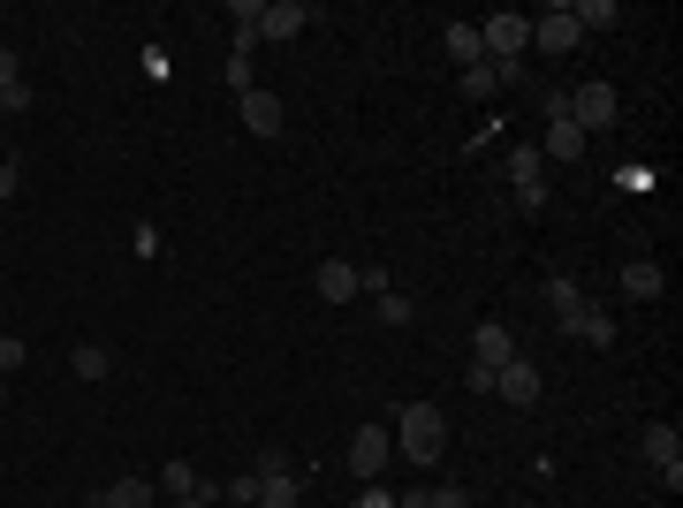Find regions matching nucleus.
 I'll use <instances>...</instances> for the list:
<instances>
[{
  "mask_svg": "<svg viewBox=\"0 0 683 508\" xmlns=\"http://www.w3.org/2000/svg\"><path fill=\"white\" fill-rule=\"evenodd\" d=\"M387 440H395V456H410V464L426 470V464L448 456V418H441L433 402H403L395 425H387Z\"/></svg>",
  "mask_w": 683,
  "mask_h": 508,
  "instance_id": "f257e3e1",
  "label": "nucleus"
},
{
  "mask_svg": "<svg viewBox=\"0 0 683 508\" xmlns=\"http://www.w3.org/2000/svg\"><path fill=\"white\" fill-rule=\"evenodd\" d=\"M478 46H486V61H524V46H532V16H516V8L486 16V23H478Z\"/></svg>",
  "mask_w": 683,
  "mask_h": 508,
  "instance_id": "f03ea898",
  "label": "nucleus"
},
{
  "mask_svg": "<svg viewBox=\"0 0 683 508\" xmlns=\"http://www.w3.org/2000/svg\"><path fill=\"white\" fill-rule=\"evenodd\" d=\"M387 456H395V440H387V425H357V432H349V456H342V464L357 470V478H365V486H373V478H380L387 470Z\"/></svg>",
  "mask_w": 683,
  "mask_h": 508,
  "instance_id": "7ed1b4c3",
  "label": "nucleus"
},
{
  "mask_svg": "<svg viewBox=\"0 0 683 508\" xmlns=\"http://www.w3.org/2000/svg\"><path fill=\"white\" fill-rule=\"evenodd\" d=\"M236 114H244V129H251V137H266V145H274V137H281V122H289V114H281V99H274L266 84L236 91Z\"/></svg>",
  "mask_w": 683,
  "mask_h": 508,
  "instance_id": "20e7f679",
  "label": "nucleus"
},
{
  "mask_svg": "<svg viewBox=\"0 0 683 508\" xmlns=\"http://www.w3.org/2000/svg\"><path fill=\"white\" fill-rule=\"evenodd\" d=\"M645 464L669 478V494L683 486V432L676 425H645Z\"/></svg>",
  "mask_w": 683,
  "mask_h": 508,
  "instance_id": "39448f33",
  "label": "nucleus"
},
{
  "mask_svg": "<svg viewBox=\"0 0 683 508\" xmlns=\"http://www.w3.org/2000/svg\"><path fill=\"white\" fill-rule=\"evenodd\" d=\"M304 23H319V8H304V0H266L258 8V39H304Z\"/></svg>",
  "mask_w": 683,
  "mask_h": 508,
  "instance_id": "423d86ee",
  "label": "nucleus"
},
{
  "mask_svg": "<svg viewBox=\"0 0 683 508\" xmlns=\"http://www.w3.org/2000/svg\"><path fill=\"white\" fill-rule=\"evenodd\" d=\"M570 122L585 129V137H600V129L615 122V91H607V84H577V91H570Z\"/></svg>",
  "mask_w": 683,
  "mask_h": 508,
  "instance_id": "0eeeda50",
  "label": "nucleus"
},
{
  "mask_svg": "<svg viewBox=\"0 0 683 508\" xmlns=\"http://www.w3.org/2000/svg\"><path fill=\"white\" fill-rule=\"evenodd\" d=\"M577 39H585V31H577L570 0H562V8H547V16H532V46H540V53H570Z\"/></svg>",
  "mask_w": 683,
  "mask_h": 508,
  "instance_id": "6e6552de",
  "label": "nucleus"
},
{
  "mask_svg": "<svg viewBox=\"0 0 683 508\" xmlns=\"http://www.w3.org/2000/svg\"><path fill=\"white\" fill-rule=\"evenodd\" d=\"M509 357H516V335H509V327H494V319H486V327H471V365L502 372Z\"/></svg>",
  "mask_w": 683,
  "mask_h": 508,
  "instance_id": "1a4fd4ad",
  "label": "nucleus"
},
{
  "mask_svg": "<svg viewBox=\"0 0 683 508\" xmlns=\"http://www.w3.org/2000/svg\"><path fill=\"white\" fill-rule=\"evenodd\" d=\"M494 395H502V402H516V410H532V402H540V372H532L524 357H509V365L494 372Z\"/></svg>",
  "mask_w": 683,
  "mask_h": 508,
  "instance_id": "9d476101",
  "label": "nucleus"
},
{
  "mask_svg": "<svg viewBox=\"0 0 683 508\" xmlns=\"http://www.w3.org/2000/svg\"><path fill=\"white\" fill-rule=\"evenodd\" d=\"M311 289H319V303H349L357 297V266H349V258H319Z\"/></svg>",
  "mask_w": 683,
  "mask_h": 508,
  "instance_id": "9b49d317",
  "label": "nucleus"
},
{
  "mask_svg": "<svg viewBox=\"0 0 683 508\" xmlns=\"http://www.w3.org/2000/svg\"><path fill=\"white\" fill-rule=\"evenodd\" d=\"M547 311H555V319H562V335H570V327L585 319V289H577V281H562V273H555V281H547Z\"/></svg>",
  "mask_w": 683,
  "mask_h": 508,
  "instance_id": "f8f14e48",
  "label": "nucleus"
},
{
  "mask_svg": "<svg viewBox=\"0 0 683 508\" xmlns=\"http://www.w3.org/2000/svg\"><path fill=\"white\" fill-rule=\"evenodd\" d=\"M0 114H31V84L16 77V53L0 46Z\"/></svg>",
  "mask_w": 683,
  "mask_h": 508,
  "instance_id": "ddd939ff",
  "label": "nucleus"
},
{
  "mask_svg": "<svg viewBox=\"0 0 683 508\" xmlns=\"http://www.w3.org/2000/svg\"><path fill=\"white\" fill-rule=\"evenodd\" d=\"M585 145H593V137L577 122H547V152H540V160H585Z\"/></svg>",
  "mask_w": 683,
  "mask_h": 508,
  "instance_id": "4468645a",
  "label": "nucleus"
},
{
  "mask_svg": "<svg viewBox=\"0 0 683 508\" xmlns=\"http://www.w3.org/2000/svg\"><path fill=\"white\" fill-rule=\"evenodd\" d=\"M99 508H152V478H115L107 494H91Z\"/></svg>",
  "mask_w": 683,
  "mask_h": 508,
  "instance_id": "2eb2a0df",
  "label": "nucleus"
},
{
  "mask_svg": "<svg viewBox=\"0 0 683 508\" xmlns=\"http://www.w3.org/2000/svg\"><path fill=\"white\" fill-rule=\"evenodd\" d=\"M623 297H639V303L661 297V266H653V258H631V266H623Z\"/></svg>",
  "mask_w": 683,
  "mask_h": 508,
  "instance_id": "dca6fc26",
  "label": "nucleus"
},
{
  "mask_svg": "<svg viewBox=\"0 0 683 508\" xmlns=\"http://www.w3.org/2000/svg\"><path fill=\"white\" fill-rule=\"evenodd\" d=\"M570 16H577V31H615V23H623L615 0H570Z\"/></svg>",
  "mask_w": 683,
  "mask_h": 508,
  "instance_id": "f3484780",
  "label": "nucleus"
},
{
  "mask_svg": "<svg viewBox=\"0 0 683 508\" xmlns=\"http://www.w3.org/2000/svg\"><path fill=\"white\" fill-rule=\"evenodd\" d=\"M297 501H304L297 470H281V478H258V508H297Z\"/></svg>",
  "mask_w": 683,
  "mask_h": 508,
  "instance_id": "a211bd4d",
  "label": "nucleus"
},
{
  "mask_svg": "<svg viewBox=\"0 0 683 508\" xmlns=\"http://www.w3.org/2000/svg\"><path fill=\"white\" fill-rule=\"evenodd\" d=\"M448 53H456V69H478V61H486V46H478V23H448Z\"/></svg>",
  "mask_w": 683,
  "mask_h": 508,
  "instance_id": "6ab92c4d",
  "label": "nucleus"
},
{
  "mask_svg": "<svg viewBox=\"0 0 683 508\" xmlns=\"http://www.w3.org/2000/svg\"><path fill=\"white\" fill-rule=\"evenodd\" d=\"M456 91H464V99H494V91H502V69H494V61H478V69L456 77Z\"/></svg>",
  "mask_w": 683,
  "mask_h": 508,
  "instance_id": "aec40b11",
  "label": "nucleus"
},
{
  "mask_svg": "<svg viewBox=\"0 0 683 508\" xmlns=\"http://www.w3.org/2000/svg\"><path fill=\"white\" fill-rule=\"evenodd\" d=\"M547 175V160H540V145H516L509 152V190H524V182H540Z\"/></svg>",
  "mask_w": 683,
  "mask_h": 508,
  "instance_id": "412c9836",
  "label": "nucleus"
},
{
  "mask_svg": "<svg viewBox=\"0 0 683 508\" xmlns=\"http://www.w3.org/2000/svg\"><path fill=\"white\" fill-rule=\"evenodd\" d=\"M570 335H577V341H593V349H607V341H615V319H607L600 303H585V319H577Z\"/></svg>",
  "mask_w": 683,
  "mask_h": 508,
  "instance_id": "4be33fe9",
  "label": "nucleus"
},
{
  "mask_svg": "<svg viewBox=\"0 0 683 508\" xmlns=\"http://www.w3.org/2000/svg\"><path fill=\"white\" fill-rule=\"evenodd\" d=\"M69 372H77V380H107V372H115V357H107L99 341H85V349L69 357Z\"/></svg>",
  "mask_w": 683,
  "mask_h": 508,
  "instance_id": "5701e85b",
  "label": "nucleus"
},
{
  "mask_svg": "<svg viewBox=\"0 0 683 508\" xmlns=\"http://www.w3.org/2000/svg\"><path fill=\"white\" fill-rule=\"evenodd\" d=\"M160 486H168L175 501H190V494H198V486H206V478H198V470H190V464H182V456H175V464L160 470Z\"/></svg>",
  "mask_w": 683,
  "mask_h": 508,
  "instance_id": "b1692460",
  "label": "nucleus"
},
{
  "mask_svg": "<svg viewBox=\"0 0 683 508\" xmlns=\"http://www.w3.org/2000/svg\"><path fill=\"white\" fill-rule=\"evenodd\" d=\"M373 311H380V327H410V297H403V289H380Z\"/></svg>",
  "mask_w": 683,
  "mask_h": 508,
  "instance_id": "393cba45",
  "label": "nucleus"
},
{
  "mask_svg": "<svg viewBox=\"0 0 683 508\" xmlns=\"http://www.w3.org/2000/svg\"><path fill=\"white\" fill-rule=\"evenodd\" d=\"M220 501H236V508H258V470H236V478L220 486Z\"/></svg>",
  "mask_w": 683,
  "mask_h": 508,
  "instance_id": "a878e982",
  "label": "nucleus"
},
{
  "mask_svg": "<svg viewBox=\"0 0 683 508\" xmlns=\"http://www.w3.org/2000/svg\"><path fill=\"white\" fill-rule=\"evenodd\" d=\"M23 357H31L23 335H0V380H16V372H23Z\"/></svg>",
  "mask_w": 683,
  "mask_h": 508,
  "instance_id": "bb28decb",
  "label": "nucleus"
},
{
  "mask_svg": "<svg viewBox=\"0 0 683 508\" xmlns=\"http://www.w3.org/2000/svg\"><path fill=\"white\" fill-rule=\"evenodd\" d=\"M251 470H258V478H281V470H297V464H289V448H258Z\"/></svg>",
  "mask_w": 683,
  "mask_h": 508,
  "instance_id": "cd10ccee",
  "label": "nucleus"
},
{
  "mask_svg": "<svg viewBox=\"0 0 683 508\" xmlns=\"http://www.w3.org/2000/svg\"><path fill=\"white\" fill-rule=\"evenodd\" d=\"M426 508H471V494H464V486H433Z\"/></svg>",
  "mask_w": 683,
  "mask_h": 508,
  "instance_id": "c85d7f7f",
  "label": "nucleus"
},
{
  "mask_svg": "<svg viewBox=\"0 0 683 508\" xmlns=\"http://www.w3.org/2000/svg\"><path fill=\"white\" fill-rule=\"evenodd\" d=\"M516 212H547V182H524V190H516Z\"/></svg>",
  "mask_w": 683,
  "mask_h": 508,
  "instance_id": "c756f323",
  "label": "nucleus"
},
{
  "mask_svg": "<svg viewBox=\"0 0 683 508\" xmlns=\"http://www.w3.org/2000/svg\"><path fill=\"white\" fill-rule=\"evenodd\" d=\"M16 190H23V175H16V160H0V206H8Z\"/></svg>",
  "mask_w": 683,
  "mask_h": 508,
  "instance_id": "7c9ffc66",
  "label": "nucleus"
},
{
  "mask_svg": "<svg viewBox=\"0 0 683 508\" xmlns=\"http://www.w3.org/2000/svg\"><path fill=\"white\" fill-rule=\"evenodd\" d=\"M357 508H395V494H387L380 478H373V486H365V501H357Z\"/></svg>",
  "mask_w": 683,
  "mask_h": 508,
  "instance_id": "2f4dec72",
  "label": "nucleus"
},
{
  "mask_svg": "<svg viewBox=\"0 0 683 508\" xmlns=\"http://www.w3.org/2000/svg\"><path fill=\"white\" fill-rule=\"evenodd\" d=\"M214 501H220V486H198L190 501H175V508H214Z\"/></svg>",
  "mask_w": 683,
  "mask_h": 508,
  "instance_id": "473e14b6",
  "label": "nucleus"
},
{
  "mask_svg": "<svg viewBox=\"0 0 683 508\" xmlns=\"http://www.w3.org/2000/svg\"><path fill=\"white\" fill-rule=\"evenodd\" d=\"M395 508H426V494H410V501H395Z\"/></svg>",
  "mask_w": 683,
  "mask_h": 508,
  "instance_id": "72a5a7b5",
  "label": "nucleus"
},
{
  "mask_svg": "<svg viewBox=\"0 0 683 508\" xmlns=\"http://www.w3.org/2000/svg\"><path fill=\"white\" fill-rule=\"evenodd\" d=\"M0 402H8V380H0Z\"/></svg>",
  "mask_w": 683,
  "mask_h": 508,
  "instance_id": "f704fd0d",
  "label": "nucleus"
},
{
  "mask_svg": "<svg viewBox=\"0 0 683 508\" xmlns=\"http://www.w3.org/2000/svg\"><path fill=\"white\" fill-rule=\"evenodd\" d=\"M0 289H8V273H0Z\"/></svg>",
  "mask_w": 683,
  "mask_h": 508,
  "instance_id": "c9c22d12",
  "label": "nucleus"
},
{
  "mask_svg": "<svg viewBox=\"0 0 683 508\" xmlns=\"http://www.w3.org/2000/svg\"><path fill=\"white\" fill-rule=\"evenodd\" d=\"M516 508H532V501H516Z\"/></svg>",
  "mask_w": 683,
  "mask_h": 508,
  "instance_id": "e433bc0d",
  "label": "nucleus"
},
{
  "mask_svg": "<svg viewBox=\"0 0 683 508\" xmlns=\"http://www.w3.org/2000/svg\"><path fill=\"white\" fill-rule=\"evenodd\" d=\"M0 160H8V152H0Z\"/></svg>",
  "mask_w": 683,
  "mask_h": 508,
  "instance_id": "4c0bfd02",
  "label": "nucleus"
},
{
  "mask_svg": "<svg viewBox=\"0 0 683 508\" xmlns=\"http://www.w3.org/2000/svg\"><path fill=\"white\" fill-rule=\"evenodd\" d=\"M91 508H99V501H91Z\"/></svg>",
  "mask_w": 683,
  "mask_h": 508,
  "instance_id": "58836bf2",
  "label": "nucleus"
}]
</instances>
